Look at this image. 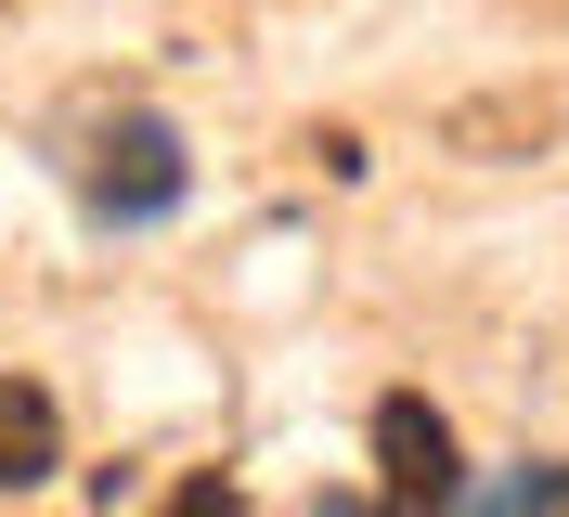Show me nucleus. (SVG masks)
Masks as SVG:
<instances>
[{"label": "nucleus", "instance_id": "obj_2", "mask_svg": "<svg viewBox=\"0 0 569 517\" xmlns=\"http://www.w3.org/2000/svg\"><path fill=\"white\" fill-rule=\"evenodd\" d=\"M181 130L169 117H117L104 130V156H91V207H104V220H169L181 207Z\"/></svg>", "mask_w": 569, "mask_h": 517}, {"label": "nucleus", "instance_id": "obj_4", "mask_svg": "<svg viewBox=\"0 0 569 517\" xmlns=\"http://www.w3.org/2000/svg\"><path fill=\"white\" fill-rule=\"evenodd\" d=\"M169 517H247V491L220 479V466H194V479H181V491H169Z\"/></svg>", "mask_w": 569, "mask_h": 517}, {"label": "nucleus", "instance_id": "obj_3", "mask_svg": "<svg viewBox=\"0 0 569 517\" xmlns=\"http://www.w3.org/2000/svg\"><path fill=\"white\" fill-rule=\"evenodd\" d=\"M66 466V414H52V388L0 376V491H39Z\"/></svg>", "mask_w": 569, "mask_h": 517}, {"label": "nucleus", "instance_id": "obj_1", "mask_svg": "<svg viewBox=\"0 0 569 517\" xmlns=\"http://www.w3.org/2000/svg\"><path fill=\"white\" fill-rule=\"evenodd\" d=\"M376 491H389V517H453L466 505V453H453L440 401H415V388L376 401Z\"/></svg>", "mask_w": 569, "mask_h": 517}, {"label": "nucleus", "instance_id": "obj_5", "mask_svg": "<svg viewBox=\"0 0 569 517\" xmlns=\"http://www.w3.org/2000/svg\"><path fill=\"white\" fill-rule=\"evenodd\" d=\"M311 517H362V505H311Z\"/></svg>", "mask_w": 569, "mask_h": 517}]
</instances>
